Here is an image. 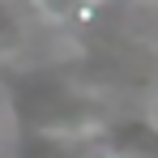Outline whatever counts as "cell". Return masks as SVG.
Returning <instances> with one entry per match:
<instances>
[{"label": "cell", "mask_w": 158, "mask_h": 158, "mask_svg": "<svg viewBox=\"0 0 158 158\" xmlns=\"http://www.w3.org/2000/svg\"><path fill=\"white\" fill-rule=\"evenodd\" d=\"M43 13H52V17H69V13H77L81 4H90V0H34Z\"/></svg>", "instance_id": "obj_3"}, {"label": "cell", "mask_w": 158, "mask_h": 158, "mask_svg": "<svg viewBox=\"0 0 158 158\" xmlns=\"http://www.w3.org/2000/svg\"><path fill=\"white\" fill-rule=\"evenodd\" d=\"M22 47H26V17L9 0H0V60L4 56H17Z\"/></svg>", "instance_id": "obj_2"}, {"label": "cell", "mask_w": 158, "mask_h": 158, "mask_svg": "<svg viewBox=\"0 0 158 158\" xmlns=\"http://www.w3.org/2000/svg\"><path fill=\"white\" fill-rule=\"evenodd\" d=\"M85 145H73L69 132H22V158H81Z\"/></svg>", "instance_id": "obj_1"}, {"label": "cell", "mask_w": 158, "mask_h": 158, "mask_svg": "<svg viewBox=\"0 0 158 158\" xmlns=\"http://www.w3.org/2000/svg\"><path fill=\"white\" fill-rule=\"evenodd\" d=\"M81 158H124V150H115V145H85Z\"/></svg>", "instance_id": "obj_4"}]
</instances>
